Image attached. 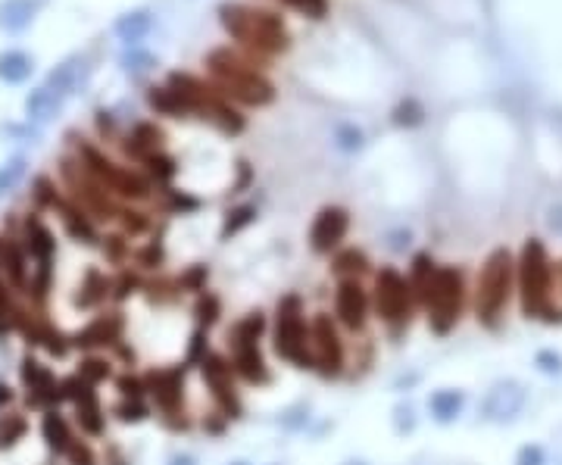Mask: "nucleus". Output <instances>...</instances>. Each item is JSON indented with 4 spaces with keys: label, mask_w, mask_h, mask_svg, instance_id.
I'll return each mask as SVG.
<instances>
[{
    "label": "nucleus",
    "mask_w": 562,
    "mask_h": 465,
    "mask_svg": "<svg viewBox=\"0 0 562 465\" xmlns=\"http://www.w3.org/2000/svg\"><path fill=\"white\" fill-rule=\"evenodd\" d=\"M219 19H222L225 31L244 47L256 50V54H284L290 47L288 29H284L281 16L266 10H247L241 4H222L219 6Z\"/></svg>",
    "instance_id": "nucleus-1"
},
{
    "label": "nucleus",
    "mask_w": 562,
    "mask_h": 465,
    "mask_svg": "<svg viewBox=\"0 0 562 465\" xmlns=\"http://www.w3.org/2000/svg\"><path fill=\"white\" fill-rule=\"evenodd\" d=\"M206 66L216 75V82L222 85L225 94L238 97V100L250 103V107H266L275 100V88L269 79H263L244 56L231 54L229 47H219L206 56Z\"/></svg>",
    "instance_id": "nucleus-2"
},
{
    "label": "nucleus",
    "mask_w": 562,
    "mask_h": 465,
    "mask_svg": "<svg viewBox=\"0 0 562 465\" xmlns=\"http://www.w3.org/2000/svg\"><path fill=\"white\" fill-rule=\"evenodd\" d=\"M513 279H515V263L506 247H497L488 254L478 275V322L488 328H497L509 306V294H513Z\"/></svg>",
    "instance_id": "nucleus-3"
},
{
    "label": "nucleus",
    "mask_w": 562,
    "mask_h": 465,
    "mask_svg": "<svg viewBox=\"0 0 562 465\" xmlns=\"http://www.w3.org/2000/svg\"><path fill=\"white\" fill-rule=\"evenodd\" d=\"M550 272L553 263L547 256L544 241L528 237L522 247L519 266H515V281H519V297H522V313L528 319H540L547 300V288H550Z\"/></svg>",
    "instance_id": "nucleus-4"
},
{
    "label": "nucleus",
    "mask_w": 562,
    "mask_h": 465,
    "mask_svg": "<svg viewBox=\"0 0 562 465\" xmlns=\"http://www.w3.org/2000/svg\"><path fill=\"white\" fill-rule=\"evenodd\" d=\"M422 300L428 306V322L437 334H447L460 322L463 313V275L456 269L444 266L422 288Z\"/></svg>",
    "instance_id": "nucleus-5"
},
{
    "label": "nucleus",
    "mask_w": 562,
    "mask_h": 465,
    "mask_svg": "<svg viewBox=\"0 0 562 465\" xmlns=\"http://www.w3.org/2000/svg\"><path fill=\"white\" fill-rule=\"evenodd\" d=\"M275 350L284 359H290L300 369H313V353H309V328L300 315L297 297H288L279 309V332H275Z\"/></svg>",
    "instance_id": "nucleus-6"
},
{
    "label": "nucleus",
    "mask_w": 562,
    "mask_h": 465,
    "mask_svg": "<svg viewBox=\"0 0 562 465\" xmlns=\"http://www.w3.org/2000/svg\"><path fill=\"white\" fill-rule=\"evenodd\" d=\"M375 303H378V313L385 315V322H391V325L406 322L412 306L410 281L400 279V272H393V269H385L375 284Z\"/></svg>",
    "instance_id": "nucleus-7"
},
{
    "label": "nucleus",
    "mask_w": 562,
    "mask_h": 465,
    "mask_svg": "<svg viewBox=\"0 0 562 465\" xmlns=\"http://www.w3.org/2000/svg\"><path fill=\"white\" fill-rule=\"evenodd\" d=\"M525 400H528L525 384H519L515 378L497 381V384L488 391V397H484L481 416L488 418V422H497V425L513 422V418L525 409Z\"/></svg>",
    "instance_id": "nucleus-8"
},
{
    "label": "nucleus",
    "mask_w": 562,
    "mask_h": 465,
    "mask_svg": "<svg viewBox=\"0 0 562 465\" xmlns=\"http://www.w3.org/2000/svg\"><path fill=\"white\" fill-rule=\"evenodd\" d=\"M309 353H313V369H319L325 375H334L341 369L344 350H341L338 332H334L328 315H316L313 328H309Z\"/></svg>",
    "instance_id": "nucleus-9"
},
{
    "label": "nucleus",
    "mask_w": 562,
    "mask_h": 465,
    "mask_svg": "<svg viewBox=\"0 0 562 465\" xmlns=\"http://www.w3.org/2000/svg\"><path fill=\"white\" fill-rule=\"evenodd\" d=\"M347 228H350L347 210H341V206H325V210L316 216L313 228H309V244H313L316 254H332L347 237Z\"/></svg>",
    "instance_id": "nucleus-10"
},
{
    "label": "nucleus",
    "mask_w": 562,
    "mask_h": 465,
    "mask_svg": "<svg viewBox=\"0 0 562 465\" xmlns=\"http://www.w3.org/2000/svg\"><path fill=\"white\" fill-rule=\"evenodd\" d=\"M334 309H338L341 322L347 328H363L366 322V309H369V300H366V290L359 288V281H344L338 288V297H334Z\"/></svg>",
    "instance_id": "nucleus-11"
},
{
    "label": "nucleus",
    "mask_w": 562,
    "mask_h": 465,
    "mask_svg": "<svg viewBox=\"0 0 562 465\" xmlns=\"http://www.w3.org/2000/svg\"><path fill=\"white\" fill-rule=\"evenodd\" d=\"M44 6V0H4L0 4V29L4 31H25L35 22L38 10Z\"/></svg>",
    "instance_id": "nucleus-12"
},
{
    "label": "nucleus",
    "mask_w": 562,
    "mask_h": 465,
    "mask_svg": "<svg viewBox=\"0 0 562 465\" xmlns=\"http://www.w3.org/2000/svg\"><path fill=\"white\" fill-rule=\"evenodd\" d=\"M113 29H116V38H119V41H125L128 47H134V44H141L147 35H151L153 19L147 10H134V13H125V16L116 19Z\"/></svg>",
    "instance_id": "nucleus-13"
},
{
    "label": "nucleus",
    "mask_w": 562,
    "mask_h": 465,
    "mask_svg": "<svg viewBox=\"0 0 562 465\" xmlns=\"http://www.w3.org/2000/svg\"><path fill=\"white\" fill-rule=\"evenodd\" d=\"M463 406H466V397H463V391H454V387H444V391L431 393V400H428L431 416L441 425L456 422V418L463 416Z\"/></svg>",
    "instance_id": "nucleus-14"
},
{
    "label": "nucleus",
    "mask_w": 562,
    "mask_h": 465,
    "mask_svg": "<svg viewBox=\"0 0 562 465\" xmlns=\"http://www.w3.org/2000/svg\"><path fill=\"white\" fill-rule=\"evenodd\" d=\"M60 107H63V97L56 91H50L48 85L35 88V91L25 97V113H29V119H35V122H50L56 113H60Z\"/></svg>",
    "instance_id": "nucleus-15"
},
{
    "label": "nucleus",
    "mask_w": 562,
    "mask_h": 465,
    "mask_svg": "<svg viewBox=\"0 0 562 465\" xmlns=\"http://www.w3.org/2000/svg\"><path fill=\"white\" fill-rule=\"evenodd\" d=\"M35 73V60L22 50H4L0 54V82L6 85H22Z\"/></svg>",
    "instance_id": "nucleus-16"
},
{
    "label": "nucleus",
    "mask_w": 562,
    "mask_h": 465,
    "mask_svg": "<svg viewBox=\"0 0 562 465\" xmlns=\"http://www.w3.org/2000/svg\"><path fill=\"white\" fill-rule=\"evenodd\" d=\"M82 66L85 63L82 60H66V63H60V66L54 69V73L48 75V88L50 91H56V94H73L75 88H79V82H82Z\"/></svg>",
    "instance_id": "nucleus-17"
},
{
    "label": "nucleus",
    "mask_w": 562,
    "mask_h": 465,
    "mask_svg": "<svg viewBox=\"0 0 562 465\" xmlns=\"http://www.w3.org/2000/svg\"><path fill=\"white\" fill-rule=\"evenodd\" d=\"M235 366L247 381H266V366H263V357H260V350H256V344L235 347Z\"/></svg>",
    "instance_id": "nucleus-18"
},
{
    "label": "nucleus",
    "mask_w": 562,
    "mask_h": 465,
    "mask_svg": "<svg viewBox=\"0 0 562 465\" xmlns=\"http://www.w3.org/2000/svg\"><path fill=\"white\" fill-rule=\"evenodd\" d=\"M544 322H562V263H553L550 272V288H547V300H544V313H540Z\"/></svg>",
    "instance_id": "nucleus-19"
},
{
    "label": "nucleus",
    "mask_w": 562,
    "mask_h": 465,
    "mask_svg": "<svg viewBox=\"0 0 562 465\" xmlns=\"http://www.w3.org/2000/svg\"><path fill=\"white\" fill-rule=\"evenodd\" d=\"M160 141H163V132L153 125H138L134 128V134L128 138V153H134V157H153L160 147Z\"/></svg>",
    "instance_id": "nucleus-20"
},
{
    "label": "nucleus",
    "mask_w": 562,
    "mask_h": 465,
    "mask_svg": "<svg viewBox=\"0 0 562 465\" xmlns=\"http://www.w3.org/2000/svg\"><path fill=\"white\" fill-rule=\"evenodd\" d=\"M29 247H31V254L41 260V266H48L50 254H54V237H50V231L44 228V225L29 222Z\"/></svg>",
    "instance_id": "nucleus-21"
},
{
    "label": "nucleus",
    "mask_w": 562,
    "mask_h": 465,
    "mask_svg": "<svg viewBox=\"0 0 562 465\" xmlns=\"http://www.w3.org/2000/svg\"><path fill=\"white\" fill-rule=\"evenodd\" d=\"M147 100H151V107L160 109L163 116H182L185 113L182 103H178V97H176V91H172L169 85H166V88H151Z\"/></svg>",
    "instance_id": "nucleus-22"
},
{
    "label": "nucleus",
    "mask_w": 562,
    "mask_h": 465,
    "mask_svg": "<svg viewBox=\"0 0 562 465\" xmlns=\"http://www.w3.org/2000/svg\"><path fill=\"white\" fill-rule=\"evenodd\" d=\"M260 332H263V315L260 313H254V315H247V319H241L235 325V347H241V344H256V338H260Z\"/></svg>",
    "instance_id": "nucleus-23"
},
{
    "label": "nucleus",
    "mask_w": 562,
    "mask_h": 465,
    "mask_svg": "<svg viewBox=\"0 0 562 465\" xmlns=\"http://www.w3.org/2000/svg\"><path fill=\"white\" fill-rule=\"evenodd\" d=\"M44 437H48V443L50 447H56V450L69 447V431H66V425H63V418L56 416V412H50V416L44 418Z\"/></svg>",
    "instance_id": "nucleus-24"
},
{
    "label": "nucleus",
    "mask_w": 562,
    "mask_h": 465,
    "mask_svg": "<svg viewBox=\"0 0 562 465\" xmlns=\"http://www.w3.org/2000/svg\"><path fill=\"white\" fill-rule=\"evenodd\" d=\"M153 66H157V56L144 54V50H132V54L122 56V69L132 75H144V73H151Z\"/></svg>",
    "instance_id": "nucleus-25"
},
{
    "label": "nucleus",
    "mask_w": 562,
    "mask_h": 465,
    "mask_svg": "<svg viewBox=\"0 0 562 465\" xmlns=\"http://www.w3.org/2000/svg\"><path fill=\"white\" fill-rule=\"evenodd\" d=\"M422 107H419L416 100H403L397 109H393V125H400V128H412V125H419L422 122Z\"/></svg>",
    "instance_id": "nucleus-26"
},
{
    "label": "nucleus",
    "mask_w": 562,
    "mask_h": 465,
    "mask_svg": "<svg viewBox=\"0 0 562 465\" xmlns=\"http://www.w3.org/2000/svg\"><path fill=\"white\" fill-rule=\"evenodd\" d=\"M254 216H256V210H254V206H241V210L229 212V219H225V228H222V237L238 235V231L244 228V225H250V222H254Z\"/></svg>",
    "instance_id": "nucleus-27"
},
{
    "label": "nucleus",
    "mask_w": 562,
    "mask_h": 465,
    "mask_svg": "<svg viewBox=\"0 0 562 465\" xmlns=\"http://www.w3.org/2000/svg\"><path fill=\"white\" fill-rule=\"evenodd\" d=\"M334 141H338L341 151H359V147H363V132H359L357 125H338Z\"/></svg>",
    "instance_id": "nucleus-28"
},
{
    "label": "nucleus",
    "mask_w": 562,
    "mask_h": 465,
    "mask_svg": "<svg viewBox=\"0 0 562 465\" xmlns=\"http://www.w3.org/2000/svg\"><path fill=\"white\" fill-rule=\"evenodd\" d=\"M393 428H397L400 435H406V431L416 428V406H412V403H400L397 409H393Z\"/></svg>",
    "instance_id": "nucleus-29"
},
{
    "label": "nucleus",
    "mask_w": 562,
    "mask_h": 465,
    "mask_svg": "<svg viewBox=\"0 0 562 465\" xmlns=\"http://www.w3.org/2000/svg\"><path fill=\"white\" fill-rule=\"evenodd\" d=\"M534 366L544 375H562V357L557 350H540L538 357H534Z\"/></svg>",
    "instance_id": "nucleus-30"
},
{
    "label": "nucleus",
    "mask_w": 562,
    "mask_h": 465,
    "mask_svg": "<svg viewBox=\"0 0 562 465\" xmlns=\"http://www.w3.org/2000/svg\"><path fill=\"white\" fill-rule=\"evenodd\" d=\"M515 465H547L544 447H538V443H525V447L519 450V456H515Z\"/></svg>",
    "instance_id": "nucleus-31"
},
{
    "label": "nucleus",
    "mask_w": 562,
    "mask_h": 465,
    "mask_svg": "<svg viewBox=\"0 0 562 465\" xmlns=\"http://www.w3.org/2000/svg\"><path fill=\"white\" fill-rule=\"evenodd\" d=\"M288 6H294V10H300V13H307V16H313V19H322L325 16V0H284Z\"/></svg>",
    "instance_id": "nucleus-32"
},
{
    "label": "nucleus",
    "mask_w": 562,
    "mask_h": 465,
    "mask_svg": "<svg viewBox=\"0 0 562 465\" xmlns=\"http://www.w3.org/2000/svg\"><path fill=\"white\" fill-rule=\"evenodd\" d=\"M363 272L366 269V256L363 254H357V250H347V254H341L338 256V272Z\"/></svg>",
    "instance_id": "nucleus-33"
},
{
    "label": "nucleus",
    "mask_w": 562,
    "mask_h": 465,
    "mask_svg": "<svg viewBox=\"0 0 562 465\" xmlns=\"http://www.w3.org/2000/svg\"><path fill=\"white\" fill-rule=\"evenodd\" d=\"M147 166H151V172L157 178L176 176V163H172V159H166V157H157V153H153V157H147Z\"/></svg>",
    "instance_id": "nucleus-34"
},
{
    "label": "nucleus",
    "mask_w": 562,
    "mask_h": 465,
    "mask_svg": "<svg viewBox=\"0 0 562 465\" xmlns=\"http://www.w3.org/2000/svg\"><path fill=\"white\" fill-rule=\"evenodd\" d=\"M79 412H82V422H85V428L88 431H100V418H97V416H100V412H97V406H94V400H88V403L85 406H79Z\"/></svg>",
    "instance_id": "nucleus-35"
},
{
    "label": "nucleus",
    "mask_w": 562,
    "mask_h": 465,
    "mask_svg": "<svg viewBox=\"0 0 562 465\" xmlns=\"http://www.w3.org/2000/svg\"><path fill=\"white\" fill-rule=\"evenodd\" d=\"M22 172H25L22 159H13V163H10V169H4V172H0V191H4V187H13V185H16Z\"/></svg>",
    "instance_id": "nucleus-36"
},
{
    "label": "nucleus",
    "mask_w": 562,
    "mask_h": 465,
    "mask_svg": "<svg viewBox=\"0 0 562 465\" xmlns=\"http://www.w3.org/2000/svg\"><path fill=\"white\" fill-rule=\"evenodd\" d=\"M410 244H412V235H410V231H393V235H391V244H387V247L397 250V254H400V250H406Z\"/></svg>",
    "instance_id": "nucleus-37"
},
{
    "label": "nucleus",
    "mask_w": 562,
    "mask_h": 465,
    "mask_svg": "<svg viewBox=\"0 0 562 465\" xmlns=\"http://www.w3.org/2000/svg\"><path fill=\"white\" fill-rule=\"evenodd\" d=\"M550 228L562 235V206H553L550 210Z\"/></svg>",
    "instance_id": "nucleus-38"
},
{
    "label": "nucleus",
    "mask_w": 562,
    "mask_h": 465,
    "mask_svg": "<svg viewBox=\"0 0 562 465\" xmlns=\"http://www.w3.org/2000/svg\"><path fill=\"white\" fill-rule=\"evenodd\" d=\"M169 465H197V462H194V456L182 453V456H172V462H169Z\"/></svg>",
    "instance_id": "nucleus-39"
},
{
    "label": "nucleus",
    "mask_w": 562,
    "mask_h": 465,
    "mask_svg": "<svg viewBox=\"0 0 562 465\" xmlns=\"http://www.w3.org/2000/svg\"><path fill=\"white\" fill-rule=\"evenodd\" d=\"M0 403H10V387L0 384Z\"/></svg>",
    "instance_id": "nucleus-40"
},
{
    "label": "nucleus",
    "mask_w": 562,
    "mask_h": 465,
    "mask_svg": "<svg viewBox=\"0 0 562 465\" xmlns=\"http://www.w3.org/2000/svg\"><path fill=\"white\" fill-rule=\"evenodd\" d=\"M344 465H369V462H363V460H350V462H344Z\"/></svg>",
    "instance_id": "nucleus-41"
},
{
    "label": "nucleus",
    "mask_w": 562,
    "mask_h": 465,
    "mask_svg": "<svg viewBox=\"0 0 562 465\" xmlns=\"http://www.w3.org/2000/svg\"><path fill=\"white\" fill-rule=\"evenodd\" d=\"M231 465H247V462H231Z\"/></svg>",
    "instance_id": "nucleus-42"
}]
</instances>
